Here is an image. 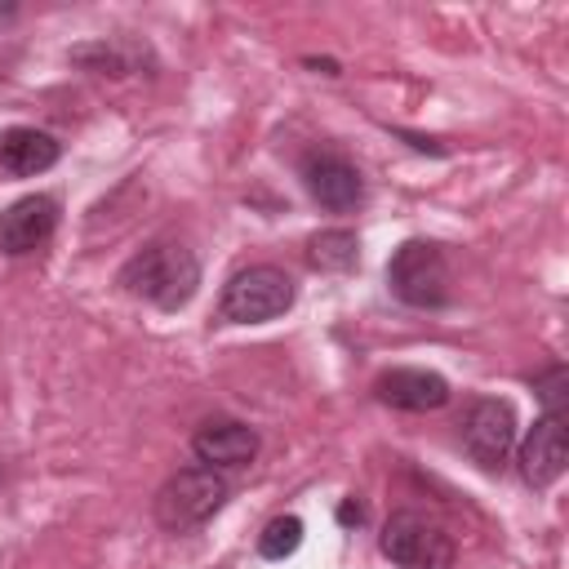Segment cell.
I'll list each match as a JSON object with an SVG mask.
<instances>
[{
	"label": "cell",
	"instance_id": "8",
	"mask_svg": "<svg viewBox=\"0 0 569 569\" xmlns=\"http://www.w3.org/2000/svg\"><path fill=\"white\" fill-rule=\"evenodd\" d=\"M58 231V200L53 196H22L0 213V253L22 258L53 240Z\"/></svg>",
	"mask_w": 569,
	"mask_h": 569
},
{
	"label": "cell",
	"instance_id": "10",
	"mask_svg": "<svg viewBox=\"0 0 569 569\" xmlns=\"http://www.w3.org/2000/svg\"><path fill=\"white\" fill-rule=\"evenodd\" d=\"M191 453H196L200 467H213V471H222V467H249L258 458V431L244 427V422H236V418H209V422L196 427Z\"/></svg>",
	"mask_w": 569,
	"mask_h": 569
},
{
	"label": "cell",
	"instance_id": "11",
	"mask_svg": "<svg viewBox=\"0 0 569 569\" xmlns=\"http://www.w3.org/2000/svg\"><path fill=\"white\" fill-rule=\"evenodd\" d=\"M373 396L405 413H431L449 405V382L436 369H387L373 378Z\"/></svg>",
	"mask_w": 569,
	"mask_h": 569
},
{
	"label": "cell",
	"instance_id": "3",
	"mask_svg": "<svg viewBox=\"0 0 569 569\" xmlns=\"http://www.w3.org/2000/svg\"><path fill=\"white\" fill-rule=\"evenodd\" d=\"M293 298H298V289H293L289 271L258 262L227 280V289L218 298V316L227 325H267V320H280L293 307Z\"/></svg>",
	"mask_w": 569,
	"mask_h": 569
},
{
	"label": "cell",
	"instance_id": "19",
	"mask_svg": "<svg viewBox=\"0 0 569 569\" xmlns=\"http://www.w3.org/2000/svg\"><path fill=\"white\" fill-rule=\"evenodd\" d=\"M13 13H18V4H0V22H9Z\"/></svg>",
	"mask_w": 569,
	"mask_h": 569
},
{
	"label": "cell",
	"instance_id": "16",
	"mask_svg": "<svg viewBox=\"0 0 569 569\" xmlns=\"http://www.w3.org/2000/svg\"><path fill=\"white\" fill-rule=\"evenodd\" d=\"M533 391L542 400V413H565L569 409V373H565V365H551L547 373H538Z\"/></svg>",
	"mask_w": 569,
	"mask_h": 569
},
{
	"label": "cell",
	"instance_id": "5",
	"mask_svg": "<svg viewBox=\"0 0 569 569\" xmlns=\"http://www.w3.org/2000/svg\"><path fill=\"white\" fill-rule=\"evenodd\" d=\"M378 547L396 569H453L458 560L449 529L422 511H391L378 533Z\"/></svg>",
	"mask_w": 569,
	"mask_h": 569
},
{
	"label": "cell",
	"instance_id": "9",
	"mask_svg": "<svg viewBox=\"0 0 569 569\" xmlns=\"http://www.w3.org/2000/svg\"><path fill=\"white\" fill-rule=\"evenodd\" d=\"M565 458H569V445H565V413H542L525 445H520V476L529 489H551L560 476H565Z\"/></svg>",
	"mask_w": 569,
	"mask_h": 569
},
{
	"label": "cell",
	"instance_id": "14",
	"mask_svg": "<svg viewBox=\"0 0 569 569\" xmlns=\"http://www.w3.org/2000/svg\"><path fill=\"white\" fill-rule=\"evenodd\" d=\"M71 62L93 71V76H133L138 71V49H124L116 40H84L71 49Z\"/></svg>",
	"mask_w": 569,
	"mask_h": 569
},
{
	"label": "cell",
	"instance_id": "6",
	"mask_svg": "<svg viewBox=\"0 0 569 569\" xmlns=\"http://www.w3.org/2000/svg\"><path fill=\"white\" fill-rule=\"evenodd\" d=\"M458 440H462L467 458H471L480 471L498 476V471L507 467L511 449H516V409H511L507 400H498V396H480V400L467 409V418H462V427H458Z\"/></svg>",
	"mask_w": 569,
	"mask_h": 569
},
{
	"label": "cell",
	"instance_id": "13",
	"mask_svg": "<svg viewBox=\"0 0 569 569\" xmlns=\"http://www.w3.org/2000/svg\"><path fill=\"white\" fill-rule=\"evenodd\" d=\"M307 262H311L316 271H325V276L356 271V262H360V240H356V231H347V227L316 231V236L307 240Z\"/></svg>",
	"mask_w": 569,
	"mask_h": 569
},
{
	"label": "cell",
	"instance_id": "7",
	"mask_svg": "<svg viewBox=\"0 0 569 569\" xmlns=\"http://www.w3.org/2000/svg\"><path fill=\"white\" fill-rule=\"evenodd\" d=\"M298 173H302L307 196H311L320 209H329V213H351V209H360V200H365V178H360V169H356L351 160H342L338 151H307L302 164H298Z\"/></svg>",
	"mask_w": 569,
	"mask_h": 569
},
{
	"label": "cell",
	"instance_id": "4",
	"mask_svg": "<svg viewBox=\"0 0 569 569\" xmlns=\"http://www.w3.org/2000/svg\"><path fill=\"white\" fill-rule=\"evenodd\" d=\"M387 289L418 311H440L449 302V262L431 240H405L387 262Z\"/></svg>",
	"mask_w": 569,
	"mask_h": 569
},
{
	"label": "cell",
	"instance_id": "2",
	"mask_svg": "<svg viewBox=\"0 0 569 569\" xmlns=\"http://www.w3.org/2000/svg\"><path fill=\"white\" fill-rule=\"evenodd\" d=\"M227 498H231V485H227L222 471H213V467H182V471H173L156 489L151 511H156V525L164 533H191V529L209 525L227 507Z\"/></svg>",
	"mask_w": 569,
	"mask_h": 569
},
{
	"label": "cell",
	"instance_id": "18",
	"mask_svg": "<svg viewBox=\"0 0 569 569\" xmlns=\"http://www.w3.org/2000/svg\"><path fill=\"white\" fill-rule=\"evenodd\" d=\"M307 67H320L325 76H338V62H329V58H307Z\"/></svg>",
	"mask_w": 569,
	"mask_h": 569
},
{
	"label": "cell",
	"instance_id": "17",
	"mask_svg": "<svg viewBox=\"0 0 569 569\" xmlns=\"http://www.w3.org/2000/svg\"><path fill=\"white\" fill-rule=\"evenodd\" d=\"M338 520H342V525H360V520H365V507H360V502H342V507H338Z\"/></svg>",
	"mask_w": 569,
	"mask_h": 569
},
{
	"label": "cell",
	"instance_id": "12",
	"mask_svg": "<svg viewBox=\"0 0 569 569\" xmlns=\"http://www.w3.org/2000/svg\"><path fill=\"white\" fill-rule=\"evenodd\" d=\"M62 156L58 138L44 133V129H31V124H13L0 133V169L9 178H36L44 169H53Z\"/></svg>",
	"mask_w": 569,
	"mask_h": 569
},
{
	"label": "cell",
	"instance_id": "20",
	"mask_svg": "<svg viewBox=\"0 0 569 569\" xmlns=\"http://www.w3.org/2000/svg\"><path fill=\"white\" fill-rule=\"evenodd\" d=\"M0 480H4V471H0Z\"/></svg>",
	"mask_w": 569,
	"mask_h": 569
},
{
	"label": "cell",
	"instance_id": "1",
	"mask_svg": "<svg viewBox=\"0 0 569 569\" xmlns=\"http://www.w3.org/2000/svg\"><path fill=\"white\" fill-rule=\"evenodd\" d=\"M116 284L160 311H182L200 289V262L182 240H151L120 267Z\"/></svg>",
	"mask_w": 569,
	"mask_h": 569
},
{
	"label": "cell",
	"instance_id": "15",
	"mask_svg": "<svg viewBox=\"0 0 569 569\" xmlns=\"http://www.w3.org/2000/svg\"><path fill=\"white\" fill-rule=\"evenodd\" d=\"M298 547H302V520H298V516H276V520H267L262 533H258V556H262V560H284V556H293Z\"/></svg>",
	"mask_w": 569,
	"mask_h": 569
}]
</instances>
